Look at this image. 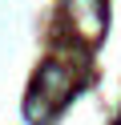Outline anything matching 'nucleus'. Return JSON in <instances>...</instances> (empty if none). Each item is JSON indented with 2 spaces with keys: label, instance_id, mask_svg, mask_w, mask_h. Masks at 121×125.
<instances>
[{
  "label": "nucleus",
  "instance_id": "nucleus-1",
  "mask_svg": "<svg viewBox=\"0 0 121 125\" xmlns=\"http://www.w3.org/2000/svg\"><path fill=\"white\" fill-rule=\"evenodd\" d=\"M69 16L85 41H97L105 32V4L101 0H69Z\"/></svg>",
  "mask_w": 121,
  "mask_h": 125
}]
</instances>
